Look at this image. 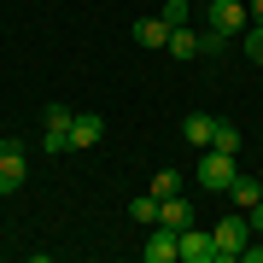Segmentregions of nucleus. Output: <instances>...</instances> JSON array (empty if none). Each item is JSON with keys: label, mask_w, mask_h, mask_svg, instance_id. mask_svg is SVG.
<instances>
[{"label": "nucleus", "mask_w": 263, "mask_h": 263, "mask_svg": "<svg viewBox=\"0 0 263 263\" xmlns=\"http://www.w3.org/2000/svg\"><path fill=\"white\" fill-rule=\"evenodd\" d=\"M141 257H146V263H176V257H181V228L152 222V234H146V246H141Z\"/></svg>", "instance_id": "nucleus-4"}, {"label": "nucleus", "mask_w": 263, "mask_h": 263, "mask_svg": "<svg viewBox=\"0 0 263 263\" xmlns=\"http://www.w3.org/2000/svg\"><path fill=\"white\" fill-rule=\"evenodd\" d=\"M246 18H252V6H240V0H211L205 6V29H222V35H240Z\"/></svg>", "instance_id": "nucleus-3"}, {"label": "nucleus", "mask_w": 263, "mask_h": 263, "mask_svg": "<svg viewBox=\"0 0 263 263\" xmlns=\"http://www.w3.org/2000/svg\"><path fill=\"white\" fill-rule=\"evenodd\" d=\"M222 199H234V205H240V211H252V205H257V199H263V187H257V181H252V176H234V187H228Z\"/></svg>", "instance_id": "nucleus-12"}, {"label": "nucleus", "mask_w": 263, "mask_h": 263, "mask_svg": "<svg viewBox=\"0 0 263 263\" xmlns=\"http://www.w3.org/2000/svg\"><path fill=\"white\" fill-rule=\"evenodd\" d=\"M12 152H29L24 141H12V135H0V158H12Z\"/></svg>", "instance_id": "nucleus-22"}, {"label": "nucleus", "mask_w": 263, "mask_h": 263, "mask_svg": "<svg viewBox=\"0 0 263 263\" xmlns=\"http://www.w3.org/2000/svg\"><path fill=\"white\" fill-rule=\"evenodd\" d=\"M252 24H263V0H252Z\"/></svg>", "instance_id": "nucleus-24"}, {"label": "nucleus", "mask_w": 263, "mask_h": 263, "mask_svg": "<svg viewBox=\"0 0 263 263\" xmlns=\"http://www.w3.org/2000/svg\"><path fill=\"white\" fill-rule=\"evenodd\" d=\"M246 222H252V234H263V199H257L252 211H246Z\"/></svg>", "instance_id": "nucleus-23"}, {"label": "nucleus", "mask_w": 263, "mask_h": 263, "mask_svg": "<svg viewBox=\"0 0 263 263\" xmlns=\"http://www.w3.org/2000/svg\"><path fill=\"white\" fill-rule=\"evenodd\" d=\"M240 263H263V234H257V246L246 240V252H240Z\"/></svg>", "instance_id": "nucleus-21"}, {"label": "nucleus", "mask_w": 263, "mask_h": 263, "mask_svg": "<svg viewBox=\"0 0 263 263\" xmlns=\"http://www.w3.org/2000/svg\"><path fill=\"white\" fill-rule=\"evenodd\" d=\"M100 135H105V117H100V111H76V117H70V152L100 146Z\"/></svg>", "instance_id": "nucleus-6"}, {"label": "nucleus", "mask_w": 263, "mask_h": 263, "mask_svg": "<svg viewBox=\"0 0 263 263\" xmlns=\"http://www.w3.org/2000/svg\"><path fill=\"white\" fill-rule=\"evenodd\" d=\"M234 176H240L234 152H216V146H205V152H199V187H205V193H216V199H222L228 187H234Z\"/></svg>", "instance_id": "nucleus-1"}, {"label": "nucleus", "mask_w": 263, "mask_h": 263, "mask_svg": "<svg viewBox=\"0 0 263 263\" xmlns=\"http://www.w3.org/2000/svg\"><path fill=\"white\" fill-rule=\"evenodd\" d=\"M211 146H216V152H240V123H234V117H216Z\"/></svg>", "instance_id": "nucleus-13"}, {"label": "nucleus", "mask_w": 263, "mask_h": 263, "mask_svg": "<svg viewBox=\"0 0 263 263\" xmlns=\"http://www.w3.org/2000/svg\"><path fill=\"white\" fill-rule=\"evenodd\" d=\"M228 41H234V35H222V29H205V35H199V53H205V59H222Z\"/></svg>", "instance_id": "nucleus-16"}, {"label": "nucleus", "mask_w": 263, "mask_h": 263, "mask_svg": "<svg viewBox=\"0 0 263 263\" xmlns=\"http://www.w3.org/2000/svg\"><path fill=\"white\" fill-rule=\"evenodd\" d=\"M152 193H158V199L181 193V176H176V170H158V176H152Z\"/></svg>", "instance_id": "nucleus-18"}, {"label": "nucleus", "mask_w": 263, "mask_h": 263, "mask_svg": "<svg viewBox=\"0 0 263 263\" xmlns=\"http://www.w3.org/2000/svg\"><path fill=\"white\" fill-rule=\"evenodd\" d=\"M211 234H216V252H222V257H240V252H246V240H252V222L234 211V216H216Z\"/></svg>", "instance_id": "nucleus-2"}, {"label": "nucleus", "mask_w": 263, "mask_h": 263, "mask_svg": "<svg viewBox=\"0 0 263 263\" xmlns=\"http://www.w3.org/2000/svg\"><path fill=\"white\" fill-rule=\"evenodd\" d=\"M129 216H135L141 228H152V222H158V193H146V199H129Z\"/></svg>", "instance_id": "nucleus-14"}, {"label": "nucleus", "mask_w": 263, "mask_h": 263, "mask_svg": "<svg viewBox=\"0 0 263 263\" xmlns=\"http://www.w3.org/2000/svg\"><path fill=\"white\" fill-rule=\"evenodd\" d=\"M70 117H76V111H70V105H59V100L41 105V123H53V129H70Z\"/></svg>", "instance_id": "nucleus-17"}, {"label": "nucleus", "mask_w": 263, "mask_h": 263, "mask_svg": "<svg viewBox=\"0 0 263 263\" xmlns=\"http://www.w3.org/2000/svg\"><path fill=\"white\" fill-rule=\"evenodd\" d=\"M181 263H222V252H216V234L211 228H181Z\"/></svg>", "instance_id": "nucleus-5"}, {"label": "nucleus", "mask_w": 263, "mask_h": 263, "mask_svg": "<svg viewBox=\"0 0 263 263\" xmlns=\"http://www.w3.org/2000/svg\"><path fill=\"white\" fill-rule=\"evenodd\" d=\"M158 18H164L170 29H181V24L193 18V6H187V0H164V12H158Z\"/></svg>", "instance_id": "nucleus-15"}, {"label": "nucleus", "mask_w": 263, "mask_h": 263, "mask_svg": "<svg viewBox=\"0 0 263 263\" xmlns=\"http://www.w3.org/2000/svg\"><path fill=\"white\" fill-rule=\"evenodd\" d=\"M211 135H216V117H211V111H187V117H181V141H187V146L205 152Z\"/></svg>", "instance_id": "nucleus-7"}, {"label": "nucleus", "mask_w": 263, "mask_h": 263, "mask_svg": "<svg viewBox=\"0 0 263 263\" xmlns=\"http://www.w3.org/2000/svg\"><path fill=\"white\" fill-rule=\"evenodd\" d=\"M41 152H70V129H53V123H47V135H41Z\"/></svg>", "instance_id": "nucleus-19"}, {"label": "nucleus", "mask_w": 263, "mask_h": 263, "mask_svg": "<svg viewBox=\"0 0 263 263\" xmlns=\"http://www.w3.org/2000/svg\"><path fill=\"white\" fill-rule=\"evenodd\" d=\"M240 41H246V59H257V65H263V24H252Z\"/></svg>", "instance_id": "nucleus-20"}, {"label": "nucleus", "mask_w": 263, "mask_h": 263, "mask_svg": "<svg viewBox=\"0 0 263 263\" xmlns=\"http://www.w3.org/2000/svg\"><path fill=\"white\" fill-rule=\"evenodd\" d=\"M158 222L164 228H193V199H181V193L158 199Z\"/></svg>", "instance_id": "nucleus-9"}, {"label": "nucleus", "mask_w": 263, "mask_h": 263, "mask_svg": "<svg viewBox=\"0 0 263 263\" xmlns=\"http://www.w3.org/2000/svg\"><path fill=\"white\" fill-rule=\"evenodd\" d=\"M199 35H205V29H187V24H181V29H170V59H199Z\"/></svg>", "instance_id": "nucleus-11"}, {"label": "nucleus", "mask_w": 263, "mask_h": 263, "mask_svg": "<svg viewBox=\"0 0 263 263\" xmlns=\"http://www.w3.org/2000/svg\"><path fill=\"white\" fill-rule=\"evenodd\" d=\"M24 176H29V158H24V152L0 158V193H18V187H24Z\"/></svg>", "instance_id": "nucleus-10"}, {"label": "nucleus", "mask_w": 263, "mask_h": 263, "mask_svg": "<svg viewBox=\"0 0 263 263\" xmlns=\"http://www.w3.org/2000/svg\"><path fill=\"white\" fill-rule=\"evenodd\" d=\"M129 35H135V47H152V53L170 47V24H164V18H135Z\"/></svg>", "instance_id": "nucleus-8"}]
</instances>
